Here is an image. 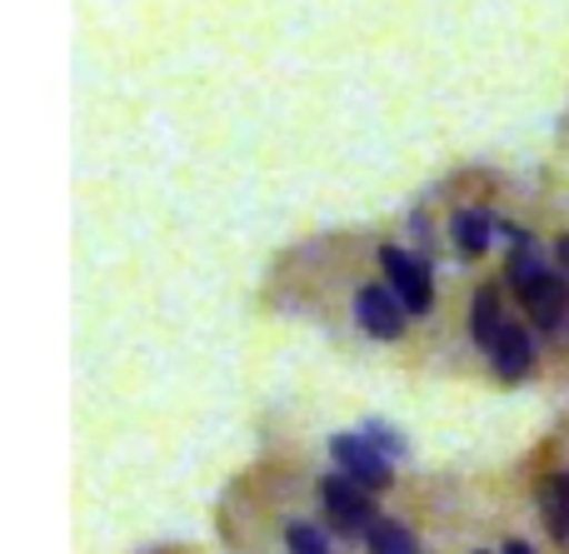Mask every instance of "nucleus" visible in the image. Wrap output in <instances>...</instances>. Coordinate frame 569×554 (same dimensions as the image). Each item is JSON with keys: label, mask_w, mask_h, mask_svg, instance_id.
I'll return each instance as SVG.
<instances>
[{"label": "nucleus", "mask_w": 569, "mask_h": 554, "mask_svg": "<svg viewBox=\"0 0 569 554\" xmlns=\"http://www.w3.org/2000/svg\"><path fill=\"white\" fill-rule=\"evenodd\" d=\"M380 270H385V285L400 295L405 315H430L435 310V280H430V265H425V260H415L410 250H400V245H385Z\"/></svg>", "instance_id": "obj_1"}, {"label": "nucleus", "mask_w": 569, "mask_h": 554, "mask_svg": "<svg viewBox=\"0 0 569 554\" xmlns=\"http://www.w3.org/2000/svg\"><path fill=\"white\" fill-rule=\"evenodd\" d=\"M330 460L340 465V475H350L355 485L370 490V495L390 490V480H395V460H385L360 430H355V435H330Z\"/></svg>", "instance_id": "obj_2"}, {"label": "nucleus", "mask_w": 569, "mask_h": 554, "mask_svg": "<svg viewBox=\"0 0 569 554\" xmlns=\"http://www.w3.org/2000/svg\"><path fill=\"white\" fill-rule=\"evenodd\" d=\"M320 505L330 515V525L340 535H365L375 525V500L370 490H360L350 475H325L320 480Z\"/></svg>", "instance_id": "obj_3"}, {"label": "nucleus", "mask_w": 569, "mask_h": 554, "mask_svg": "<svg viewBox=\"0 0 569 554\" xmlns=\"http://www.w3.org/2000/svg\"><path fill=\"white\" fill-rule=\"evenodd\" d=\"M355 320H360V330L370 340H400L405 335V305H400V295H395L390 285H360V295H355Z\"/></svg>", "instance_id": "obj_4"}, {"label": "nucleus", "mask_w": 569, "mask_h": 554, "mask_svg": "<svg viewBox=\"0 0 569 554\" xmlns=\"http://www.w3.org/2000/svg\"><path fill=\"white\" fill-rule=\"evenodd\" d=\"M525 315H530L535 330H545V335H560V330L569 325V280L560 275V270H550V275L540 280V285L525 290Z\"/></svg>", "instance_id": "obj_5"}, {"label": "nucleus", "mask_w": 569, "mask_h": 554, "mask_svg": "<svg viewBox=\"0 0 569 554\" xmlns=\"http://www.w3.org/2000/svg\"><path fill=\"white\" fill-rule=\"evenodd\" d=\"M490 365H495V375L500 380L520 385V380L535 370V335L525 325H505L500 340L490 345Z\"/></svg>", "instance_id": "obj_6"}, {"label": "nucleus", "mask_w": 569, "mask_h": 554, "mask_svg": "<svg viewBox=\"0 0 569 554\" xmlns=\"http://www.w3.org/2000/svg\"><path fill=\"white\" fill-rule=\"evenodd\" d=\"M495 230H500V220H490L485 210H455V215H450L455 250H460V255H470V260H480L485 250H490Z\"/></svg>", "instance_id": "obj_7"}, {"label": "nucleus", "mask_w": 569, "mask_h": 554, "mask_svg": "<svg viewBox=\"0 0 569 554\" xmlns=\"http://www.w3.org/2000/svg\"><path fill=\"white\" fill-rule=\"evenodd\" d=\"M505 325H510V320L500 315V290L480 285V290H475V300H470V340L485 350V355H490V345L500 340Z\"/></svg>", "instance_id": "obj_8"}, {"label": "nucleus", "mask_w": 569, "mask_h": 554, "mask_svg": "<svg viewBox=\"0 0 569 554\" xmlns=\"http://www.w3.org/2000/svg\"><path fill=\"white\" fill-rule=\"evenodd\" d=\"M540 515L555 540H569V470H555L540 485Z\"/></svg>", "instance_id": "obj_9"}, {"label": "nucleus", "mask_w": 569, "mask_h": 554, "mask_svg": "<svg viewBox=\"0 0 569 554\" xmlns=\"http://www.w3.org/2000/svg\"><path fill=\"white\" fill-rule=\"evenodd\" d=\"M365 550L370 554H420V540L400 525V520H375L365 530Z\"/></svg>", "instance_id": "obj_10"}, {"label": "nucleus", "mask_w": 569, "mask_h": 554, "mask_svg": "<svg viewBox=\"0 0 569 554\" xmlns=\"http://www.w3.org/2000/svg\"><path fill=\"white\" fill-rule=\"evenodd\" d=\"M505 275H510V285L525 295L530 285H540V280L550 275V265H545V260L535 255V245L525 240V245H510V260H505Z\"/></svg>", "instance_id": "obj_11"}, {"label": "nucleus", "mask_w": 569, "mask_h": 554, "mask_svg": "<svg viewBox=\"0 0 569 554\" xmlns=\"http://www.w3.org/2000/svg\"><path fill=\"white\" fill-rule=\"evenodd\" d=\"M284 545H290V554H330V535L320 525H310V520H290L284 525Z\"/></svg>", "instance_id": "obj_12"}, {"label": "nucleus", "mask_w": 569, "mask_h": 554, "mask_svg": "<svg viewBox=\"0 0 569 554\" xmlns=\"http://www.w3.org/2000/svg\"><path fill=\"white\" fill-rule=\"evenodd\" d=\"M360 435L370 440V445L380 450L385 460H405V455H410V445H405V435H400V430H390V425H385V420H360Z\"/></svg>", "instance_id": "obj_13"}, {"label": "nucleus", "mask_w": 569, "mask_h": 554, "mask_svg": "<svg viewBox=\"0 0 569 554\" xmlns=\"http://www.w3.org/2000/svg\"><path fill=\"white\" fill-rule=\"evenodd\" d=\"M555 260H560V270L569 275V235H560V245H555Z\"/></svg>", "instance_id": "obj_14"}, {"label": "nucleus", "mask_w": 569, "mask_h": 554, "mask_svg": "<svg viewBox=\"0 0 569 554\" xmlns=\"http://www.w3.org/2000/svg\"><path fill=\"white\" fill-rule=\"evenodd\" d=\"M500 554H535L530 545H525V540H505V550Z\"/></svg>", "instance_id": "obj_15"}, {"label": "nucleus", "mask_w": 569, "mask_h": 554, "mask_svg": "<svg viewBox=\"0 0 569 554\" xmlns=\"http://www.w3.org/2000/svg\"><path fill=\"white\" fill-rule=\"evenodd\" d=\"M475 554H485V550H475Z\"/></svg>", "instance_id": "obj_16"}]
</instances>
